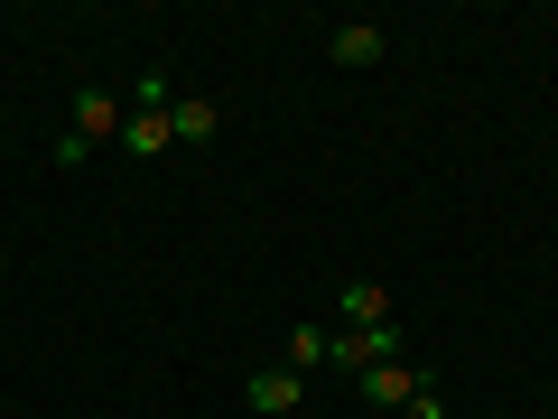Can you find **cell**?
Masks as SVG:
<instances>
[{"mask_svg":"<svg viewBox=\"0 0 558 419\" xmlns=\"http://www.w3.org/2000/svg\"><path fill=\"white\" fill-rule=\"evenodd\" d=\"M400 419H447V400H438V382H418V392H410V410H400Z\"/></svg>","mask_w":558,"mask_h":419,"instance_id":"30bf717a","label":"cell"},{"mask_svg":"<svg viewBox=\"0 0 558 419\" xmlns=\"http://www.w3.org/2000/svg\"><path fill=\"white\" fill-rule=\"evenodd\" d=\"M418 382H428V373H410V363H373V373H354V392L363 400H373V410H410V392H418Z\"/></svg>","mask_w":558,"mask_h":419,"instance_id":"3957f363","label":"cell"},{"mask_svg":"<svg viewBox=\"0 0 558 419\" xmlns=\"http://www.w3.org/2000/svg\"><path fill=\"white\" fill-rule=\"evenodd\" d=\"M381 47H391V38H381L373 20H354V28H336V38H326V57H336V65H381Z\"/></svg>","mask_w":558,"mask_h":419,"instance_id":"52a82bcc","label":"cell"},{"mask_svg":"<svg viewBox=\"0 0 558 419\" xmlns=\"http://www.w3.org/2000/svg\"><path fill=\"white\" fill-rule=\"evenodd\" d=\"M391 355H400V326H354V336L326 345V363H336V373H373V363H391Z\"/></svg>","mask_w":558,"mask_h":419,"instance_id":"6da1fadb","label":"cell"},{"mask_svg":"<svg viewBox=\"0 0 558 419\" xmlns=\"http://www.w3.org/2000/svg\"><path fill=\"white\" fill-rule=\"evenodd\" d=\"M344 326H391V289L381 279H344Z\"/></svg>","mask_w":558,"mask_h":419,"instance_id":"ba28073f","label":"cell"},{"mask_svg":"<svg viewBox=\"0 0 558 419\" xmlns=\"http://www.w3.org/2000/svg\"><path fill=\"white\" fill-rule=\"evenodd\" d=\"M121 131V94H102V84H84L75 94V140L94 149V140H112Z\"/></svg>","mask_w":558,"mask_h":419,"instance_id":"5b68a950","label":"cell"},{"mask_svg":"<svg viewBox=\"0 0 558 419\" xmlns=\"http://www.w3.org/2000/svg\"><path fill=\"white\" fill-rule=\"evenodd\" d=\"M299 373H279V363H260V373L252 382H242V410H260V419H289V410H299Z\"/></svg>","mask_w":558,"mask_h":419,"instance_id":"7a4b0ae2","label":"cell"},{"mask_svg":"<svg viewBox=\"0 0 558 419\" xmlns=\"http://www.w3.org/2000/svg\"><path fill=\"white\" fill-rule=\"evenodd\" d=\"M326 345H336L326 326H289V373H317V363H326Z\"/></svg>","mask_w":558,"mask_h":419,"instance_id":"9c48e42d","label":"cell"},{"mask_svg":"<svg viewBox=\"0 0 558 419\" xmlns=\"http://www.w3.org/2000/svg\"><path fill=\"white\" fill-rule=\"evenodd\" d=\"M168 131H178V140H215V131H223V103L178 94V103H168Z\"/></svg>","mask_w":558,"mask_h":419,"instance_id":"8992f818","label":"cell"},{"mask_svg":"<svg viewBox=\"0 0 558 419\" xmlns=\"http://www.w3.org/2000/svg\"><path fill=\"white\" fill-rule=\"evenodd\" d=\"M168 140H178V131H168V103H131V121H121V149H131V159H159Z\"/></svg>","mask_w":558,"mask_h":419,"instance_id":"277c9868","label":"cell"}]
</instances>
